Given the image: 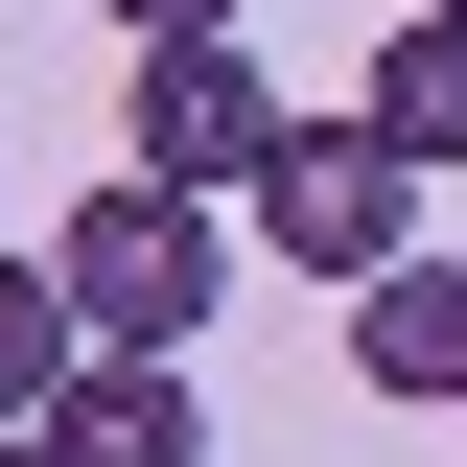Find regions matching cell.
<instances>
[{"instance_id":"1","label":"cell","mask_w":467,"mask_h":467,"mask_svg":"<svg viewBox=\"0 0 467 467\" xmlns=\"http://www.w3.org/2000/svg\"><path fill=\"white\" fill-rule=\"evenodd\" d=\"M47 281H70L94 350H187V327L234 304V234H211V187H140V164H117V187H70Z\"/></svg>"},{"instance_id":"3","label":"cell","mask_w":467,"mask_h":467,"mask_svg":"<svg viewBox=\"0 0 467 467\" xmlns=\"http://www.w3.org/2000/svg\"><path fill=\"white\" fill-rule=\"evenodd\" d=\"M257 234H281V281H398L420 257V164L374 117H304L281 164H257Z\"/></svg>"},{"instance_id":"8","label":"cell","mask_w":467,"mask_h":467,"mask_svg":"<svg viewBox=\"0 0 467 467\" xmlns=\"http://www.w3.org/2000/svg\"><path fill=\"white\" fill-rule=\"evenodd\" d=\"M211 24H257V0H117V47H211Z\"/></svg>"},{"instance_id":"7","label":"cell","mask_w":467,"mask_h":467,"mask_svg":"<svg viewBox=\"0 0 467 467\" xmlns=\"http://www.w3.org/2000/svg\"><path fill=\"white\" fill-rule=\"evenodd\" d=\"M70 374H94V327H70V281L24 257V281H0V420H47Z\"/></svg>"},{"instance_id":"2","label":"cell","mask_w":467,"mask_h":467,"mask_svg":"<svg viewBox=\"0 0 467 467\" xmlns=\"http://www.w3.org/2000/svg\"><path fill=\"white\" fill-rule=\"evenodd\" d=\"M281 140H304V117H281V70L234 47V24H211V47H140V94H117V164H140V187H211V211H257Z\"/></svg>"},{"instance_id":"5","label":"cell","mask_w":467,"mask_h":467,"mask_svg":"<svg viewBox=\"0 0 467 467\" xmlns=\"http://www.w3.org/2000/svg\"><path fill=\"white\" fill-rule=\"evenodd\" d=\"M350 374H374V398H467V257L350 281Z\"/></svg>"},{"instance_id":"6","label":"cell","mask_w":467,"mask_h":467,"mask_svg":"<svg viewBox=\"0 0 467 467\" xmlns=\"http://www.w3.org/2000/svg\"><path fill=\"white\" fill-rule=\"evenodd\" d=\"M350 117H374V140H398V164H420V187H444V164H467V24H444V0H398V47L350 70Z\"/></svg>"},{"instance_id":"4","label":"cell","mask_w":467,"mask_h":467,"mask_svg":"<svg viewBox=\"0 0 467 467\" xmlns=\"http://www.w3.org/2000/svg\"><path fill=\"white\" fill-rule=\"evenodd\" d=\"M47 467H211V420H187V350H94L47 398Z\"/></svg>"},{"instance_id":"9","label":"cell","mask_w":467,"mask_h":467,"mask_svg":"<svg viewBox=\"0 0 467 467\" xmlns=\"http://www.w3.org/2000/svg\"><path fill=\"white\" fill-rule=\"evenodd\" d=\"M0 467H47V420H0Z\"/></svg>"},{"instance_id":"10","label":"cell","mask_w":467,"mask_h":467,"mask_svg":"<svg viewBox=\"0 0 467 467\" xmlns=\"http://www.w3.org/2000/svg\"><path fill=\"white\" fill-rule=\"evenodd\" d=\"M444 24H467V0H444Z\"/></svg>"}]
</instances>
